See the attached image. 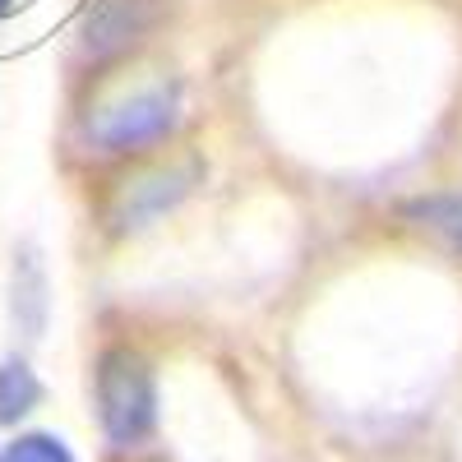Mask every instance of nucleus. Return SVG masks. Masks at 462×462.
I'll return each mask as SVG.
<instances>
[{
    "label": "nucleus",
    "mask_w": 462,
    "mask_h": 462,
    "mask_svg": "<svg viewBox=\"0 0 462 462\" xmlns=\"http://www.w3.org/2000/svg\"><path fill=\"white\" fill-rule=\"evenodd\" d=\"M10 319L14 328L37 342L47 333V319H51V282H47V263H42V250L32 241H23L14 250V263H10Z\"/></svg>",
    "instance_id": "nucleus-4"
},
{
    "label": "nucleus",
    "mask_w": 462,
    "mask_h": 462,
    "mask_svg": "<svg viewBox=\"0 0 462 462\" xmlns=\"http://www.w3.org/2000/svg\"><path fill=\"white\" fill-rule=\"evenodd\" d=\"M0 462H79L69 453V444L51 430H23L0 448Z\"/></svg>",
    "instance_id": "nucleus-8"
},
{
    "label": "nucleus",
    "mask_w": 462,
    "mask_h": 462,
    "mask_svg": "<svg viewBox=\"0 0 462 462\" xmlns=\"http://www.w3.org/2000/svg\"><path fill=\"white\" fill-rule=\"evenodd\" d=\"M402 213L420 226L439 231L453 245H462V189H435V195H416L402 204Z\"/></svg>",
    "instance_id": "nucleus-7"
},
{
    "label": "nucleus",
    "mask_w": 462,
    "mask_h": 462,
    "mask_svg": "<svg viewBox=\"0 0 462 462\" xmlns=\"http://www.w3.org/2000/svg\"><path fill=\"white\" fill-rule=\"evenodd\" d=\"M195 180H199V162L171 167V171H158V176L130 185L125 199H121V208H116V226H121V231L148 226L152 217H162L167 208H176V204L189 195V185H195Z\"/></svg>",
    "instance_id": "nucleus-5"
},
{
    "label": "nucleus",
    "mask_w": 462,
    "mask_h": 462,
    "mask_svg": "<svg viewBox=\"0 0 462 462\" xmlns=\"http://www.w3.org/2000/svg\"><path fill=\"white\" fill-rule=\"evenodd\" d=\"M19 5H23V0H0V19H10V14H19Z\"/></svg>",
    "instance_id": "nucleus-9"
},
{
    "label": "nucleus",
    "mask_w": 462,
    "mask_h": 462,
    "mask_svg": "<svg viewBox=\"0 0 462 462\" xmlns=\"http://www.w3.org/2000/svg\"><path fill=\"white\" fill-rule=\"evenodd\" d=\"M93 411L111 448H139L158 430V374L148 356L116 342L93 361Z\"/></svg>",
    "instance_id": "nucleus-1"
},
{
    "label": "nucleus",
    "mask_w": 462,
    "mask_h": 462,
    "mask_svg": "<svg viewBox=\"0 0 462 462\" xmlns=\"http://www.w3.org/2000/svg\"><path fill=\"white\" fill-rule=\"evenodd\" d=\"M47 389L42 379H37V370L28 365V356L10 352L5 361H0V426H19V420H28L37 407H42Z\"/></svg>",
    "instance_id": "nucleus-6"
},
{
    "label": "nucleus",
    "mask_w": 462,
    "mask_h": 462,
    "mask_svg": "<svg viewBox=\"0 0 462 462\" xmlns=\"http://www.w3.org/2000/svg\"><path fill=\"white\" fill-rule=\"evenodd\" d=\"M158 0H93L84 19V47L93 56H125L134 42L152 32L158 23Z\"/></svg>",
    "instance_id": "nucleus-3"
},
{
    "label": "nucleus",
    "mask_w": 462,
    "mask_h": 462,
    "mask_svg": "<svg viewBox=\"0 0 462 462\" xmlns=\"http://www.w3.org/2000/svg\"><path fill=\"white\" fill-rule=\"evenodd\" d=\"M176 121H180V84H158L125 97L121 106H111L93 125V143L106 152H134L171 134Z\"/></svg>",
    "instance_id": "nucleus-2"
}]
</instances>
